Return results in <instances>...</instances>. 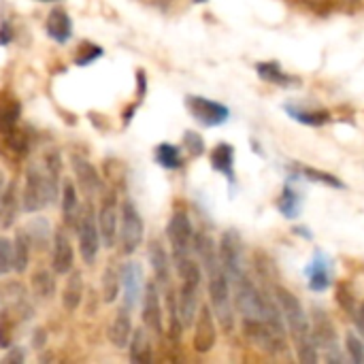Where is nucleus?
Instances as JSON below:
<instances>
[{
  "label": "nucleus",
  "instance_id": "nucleus-1",
  "mask_svg": "<svg viewBox=\"0 0 364 364\" xmlns=\"http://www.w3.org/2000/svg\"><path fill=\"white\" fill-rule=\"evenodd\" d=\"M60 173H62V160L58 151H49L45 156V164H28L23 190H21V211L23 213H36L49 205H53L60 196Z\"/></svg>",
  "mask_w": 364,
  "mask_h": 364
},
{
  "label": "nucleus",
  "instance_id": "nucleus-2",
  "mask_svg": "<svg viewBox=\"0 0 364 364\" xmlns=\"http://www.w3.org/2000/svg\"><path fill=\"white\" fill-rule=\"evenodd\" d=\"M275 301H277V305H279V309L284 314L286 328L294 337L299 360H303V363L307 364L318 363V346H316L314 335H311L309 316L305 314L301 301L288 288H284V286L275 288Z\"/></svg>",
  "mask_w": 364,
  "mask_h": 364
},
{
  "label": "nucleus",
  "instance_id": "nucleus-3",
  "mask_svg": "<svg viewBox=\"0 0 364 364\" xmlns=\"http://www.w3.org/2000/svg\"><path fill=\"white\" fill-rule=\"evenodd\" d=\"M207 290H209V307L220 322L224 333L235 331V303H232V288L228 275L222 267L207 271Z\"/></svg>",
  "mask_w": 364,
  "mask_h": 364
},
{
  "label": "nucleus",
  "instance_id": "nucleus-4",
  "mask_svg": "<svg viewBox=\"0 0 364 364\" xmlns=\"http://www.w3.org/2000/svg\"><path fill=\"white\" fill-rule=\"evenodd\" d=\"M145 239V222L136 209V205L126 198L119 205V232H117V245L124 256H132Z\"/></svg>",
  "mask_w": 364,
  "mask_h": 364
},
{
  "label": "nucleus",
  "instance_id": "nucleus-5",
  "mask_svg": "<svg viewBox=\"0 0 364 364\" xmlns=\"http://www.w3.org/2000/svg\"><path fill=\"white\" fill-rule=\"evenodd\" d=\"M77 241H79V254L85 264H94L100 252V232H98V222H96V209L94 200H87L85 207H81V215L77 222Z\"/></svg>",
  "mask_w": 364,
  "mask_h": 364
},
{
  "label": "nucleus",
  "instance_id": "nucleus-6",
  "mask_svg": "<svg viewBox=\"0 0 364 364\" xmlns=\"http://www.w3.org/2000/svg\"><path fill=\"white\" fill-rule=\"evenodd\" d=\"M220 252V262L224 273L228 275V282H235L247 273V262H245V247L243 239L237 230H226L220 239L218 245Z\"/></svg>",
  "mask_w": 364,
  "mask_h": 364
},
{
  "label": "nucleus",
  "instance_id": "nucleus-7",
  "mask_svg": "<svg viewBox=\"0 0 364 364\" xmlns=\"http://www.w3.org/2000/svg\"><path fill=\"white\" fill-rule=\"evenodd\" d=\"M96 222L100 232L102 247H115L117 245V232H119V203L115 192H107L100 198V205L96 209Z\"/></svg>",
  "mask_w": 364,
  "mask_h": 364
},
{
  "label": "nucleus",
  "instance_id": "nucleus-8",
  "mask_svg": "<svg viewBox=\"0 0 364 364\" xmlns=\"http://www.w3.org/2000/svg\"><path fill=\"white\" fill-rule=\"evenodd\" d=\"M141 318H143V326L154 337H160L164 333V303L156 279L145 284V292L141 299Z\"/></svg>",
  "mask_w": 364,
  "mask_h": 364
},
{
  "label": "nucleus",
  "instance_id": "nucleus-9",
  "mask_svg": "<svg viewBox=\"0 0 364 364\" xmlns=\"http://www.w3.org/2000/svg\"><path fill=\"white\" fill-rule=\"evenodd\" d=\"M166 239L171 245V256H183V254H194L192 243H194V226L192 220L186 211L177 209L168 224H166Z\"/></svg>",
  "mask_w": 364,
  "mask_h": 364
},
{
  "label": "nucleus",
  "instance_id": "nucleus-10",
  "mask_svg": "<svg viewBox=\"0 0 364 364\" xmlns=\"http://www.w3.org/2000/svg\"><path fill=\"white\" fill-rule=\"evenodd\" d=\"M186 109L188 113L203 126L207 128H213V126H222L228 122L230 117V111L226 105L218 102V100H211V98H203V96H186Z\"/></svg>",
  "mask_w": 364,
  "mask_h": 364
},
{
  "label": "nucleus",
  "instance_id": "nucleus-11",
  "mask_svg": "<svg viewBox=\"0 0 364 364\" xmlns=\"http://www.w3.org/2000/svg\"><path fill=\"white\" fill-rule=\"evenodd\" d=\"M145 271L141 262L126 260L122 264V305H126L130 311L141 305L143 292H145Z\"/></svg>",
  "mask_w": 364,
  "mask_h": 364
},
{
  "label": "nucleus",
  "instance_id": "nucleus-12",
  "mask_svg": "<svg viewBox=\"0 0 364 364\" xmlns=\"http://www.w3.org/2000/svg\"><path fill=\"white\" fill-rule=\"evenodd\" d=\"M75 269V247L68 230L55 228L51 239V271L55 275H68Z\"/></svg>",
  "mask_w": 364,
  "mask_h": 364
},
{
  "label": "nucleus",
  "instance_id": "nucleus-13",
  "mask_svg": "<svg viewBox=\"0 0 364 364\" xmlns=\"http://www.w3.org/2000/svg\"><path fill=\"white\" fill-rule=\"evenodd\" d=\"M194 350L198 354H209L218 341V326H215V316L209 305H200L196 320H194Z\"/></svg>",
  "mask_w": 364,
  "mask_h": 364
},
{
  "label": "nucleus",
  "instance_id": "nucleus-14",
  "mask_svg": "<svg viewBox=\"0 0 364 364\" xmlns=\"http://www.w3.org/2000/svg\"><path fill=\"white\" fill-rule=\"evenodd\" d=\"M73 171L77 177V188L81 190L83 196H87V200H94V196L102 194V179H100V175L92 162L75 156L73 158Z\"/></svg>",
  "mask_w": 364,
  "mask_h": 364
},
{
  "label": "nucleus",
  "instance_id": "nucleus-15",
  "mask_svg": "<svg viewBox=\"0 0 364 364\" xmlns=\"http://www.w3.org/2000/svg\"><path fill=\"white\" fill-rule=\"evenodd\" d=\"M60 205H62V224L70 232L77 228L79 215H81V203H79V188L75 181L64 179L60 188Z\"/></svg>",
  "mask_w": 364,
  "mask_h": 364
},
{
  "label": "nucleus",
  "instance_id": "nucleus-16",
  "mask_svg": "<svg viewBox=\"0 0 364 364\" xmlns=\"http://www.w3.org/2000/svg\"><path fill=\"white\" fill-rule=\"evenodd\" d=\"M147 258H149V264L154 269V277L162 288L171 286V269H173V258L171 254L166 252V247L162 245L160 239H154L149 241V247H147Z\"/></svg>",
  "mask_w": 364,
  "mask_h": 364
},
{
  "label": "nucleus",
  "instance_id": "nucleus-17",
  "mask_svg": "<svg viewBox=\"0 0 364 364\" xmlns=\"http://www.w3.org/2000/svg\"><path fill=\"white\" fill-rule=\"evenodd\" d=\"M19 213H21V192L17 188V181H9L0 198V228L2 230L13 228Z\"/></svg>",
  "mask_w": 364,
  "mask_h": 364
},
{
  "label": "nucleus",
  "instance_id": "nucleus-18",
  "mask_svg": "<svg viewBox=\"0 0 364 364\" xmlns=\"http://www.w3.org/2000/svg\"><path fill=\"white\" fill-rule=\"evenodd\" d=\"M311 335H314L316 346L322 348V350H326L328 354L339 350V346H337V333H335V326H333L331 318L326 316V311H322V309H316L314 311Z\"/></svg>",
  "mask_w": 364,
  "mask_h": 364
},
{
  "label": "nucleus",
  "instance_id": "nucleus-19",
  "mask_svg": "<svg viewBox=\"0 0 364 364\" xmlns=\"http://www.w3.org/2000/svg\"><path fill=\"white\" fill-rule=\"evenodd\" d=\"M198 292H200V286L181 282V288H179V292H177V307H179V316H181V322H183L186 328L194 324L196 314H198V309H200Z\"/></svg>",
  "mask_w": 364,
  "mask_h": 364
},
{
  "label": "nucleus",
  "instance_id": "nucleus-20",
  "mask_svg": "<svg viewBox=\"0 0 364 364\" xmlns=\"http://www.w3.org/2000/svg\"><path fill=\"white\" fill-rule=\"evenodd\" d=\"M132 316H130V309L126 305H122L109 326V341L113 348L117 350H126L128 343H130V337H132Z\"/></svg>",
  "mask_w": 364,
  "mask_h": 364
},
{
  "label": "nucleus",
  "instance_id": "nucleus-21",
  "mask_svg": "<svg viewBox=\"0 0 364 364\" xmlns=\"http://www.w3.org/2000/svg\"><path fill=\"white\" fill-rule=\"evenodd\" d=\"M162 292H164V320H166V328H168V337L173 339V341H179L181 339V335H183V322H181V316H179V307H177V292H175V288H173V284L171 286H166V288H162Z\"/></svg>",
  "mask_w": 364,
  "mask_h": 364
},
{
  "label": "nucleus",
  "instance_id": "nucleus-22",
  "mask_svg": "<svg viewBox=\"0 0 364 364\" xmlns=\"http://www.w3.org/2000/svg\"><path fill=\"white\" fill-rule=\"evenodd\" d=\"M307 277H309V290L311 292H324L331 288L333 279H331V260L322 254L316 252L309 269H307Z\"/></svg>",
  "mask_w": 364,
  "mask_h": 364
},
{
  "label": "nucleus",
  "instance_id": "nucleus-23",
  "mask_svg": "<svg viewBox=\"0 0 364 364\" xmlns=\"http://www.w3.org/2000/svg\"><path fill=\"white\" fill-rule=\"evenodd\" d=\"M45 30L47 34L55 41V43H66L73 34V19L70 15L60 9V6H53L47 15V21H45Z\"/></svg>",
  "mask_w": 364,
  "mask_h": 364
},
{
  "label": "nucleus",
  "instance_id": "nucleus-24",
  "mask_svg": "<svg viewBox=\"0 0 364 364\" xmlns=\"http://www.w3.org/2000/svg\"><path fill=\"white\" fill-rule=\"evenodd\" d=\"M130 350V360L136 364H147L151 363L154 358V348H151V333L145 328V326H139L132 331V337H130V343L128 348Z\"/></svg>",
  "mask_w": 364,
  "mask_h": 364
},
{
  "label": "nucleus",
  "instance_id": "nucleus-25",
  "mask_svg": "<svg viewBox=\"0 0 364 364\" xmlns=\"http://www.w3.org/2000/svg\"><path fill=\"white\" fill-rule=\"evenodd\" d=\"M11 241H13V273L23 275L30 267V254H32V245L26 228L23 226L15 228V237Z\"/></svg>",
  "mask_w": 364,
  "mask_h": 364
},
{
  "label": "nucleus",
  "instance_id": "nucleus-26",
  "mask_svg": "<svg viewBox=\"0 0 364 364\" xmlns=\"http://www.w3.org/2000/svg\"><path fill=\"white\" fill-rule=\"evenodd\" d=\"M23 228H26V232H28V239H30V245H32L34 252H45L47 247H51L53 230H51L49 220H45V218H34V220H30Z\"/></svg>",
  "mask_w": 364,
  "mask_h": 364
},
{
  "label": "nucleus",
  "instance_id": "nucleus-27",
  "mask_svg": "<svg viewBox=\"0 0 364 364\" xmlns=\"http://www.w3.org/2000/svg\"><path fill=\"white\" fill-rule=\"evenodd\" d=\"M100 288H102V299L105 303H115L119 299L122 292V264H117L115 260H111L100 277Z\"/></svg>",
  "mask_w": 364,
  "mask_h": 364
},
{
  "label": "nucleus",
  "instance_id": "nucleus-28",
  "mask_svg": "<svg viewBox=\"0 0 364 364\" xmlns=\"http://www.w3.org/2000/svg\"><path fill=\"white\" fill-rule=\"evenodd\" d=\"M81 301H83V275H81V271L73 269L66 275V284L62 290V305L66 311H77Z\"/></svg>",
  "mask_w": 364,
  "mask_h": 364
},
{
  "label": "nucleus",
  "instance_id": "nucleus-29",
  "mask_svg": "<svg viewBox=\"0 0 364 364\" xmlns=\"http://www.w3.org/2000/svg\"><path fill=\"white\" fill-rule=\"evenodd\" d=\"M211 166L213 171L222 173L232 183L235 181V147L228 143H220L211 151Z\"/></svg>",
  "mask_w": 364,
  "mask_h": 364
},
{
  "label": "nucleus",
  "instance_id": "nucleus-30",
  "mask_svg": "<svg viewBox=\"0 0 364 364\" xmlns=\"http://www.w3.org/2000/svg\"><path fill=\"white\" fill-rule=\"evenodd\" d=\"M286 113L294 122H299L303 126H311V128H318V126H324L331 122V113L324 109H301L294 105H286Z\"/></svg>",
  "mask_w": 364,
  "mask_h": 364
},
{
  "label": "nucleus",
  "instance_id": "nucleus-31",
  "mask_svg": "<svg viewBox=\"0 0 364 364\" xmlns=\"http://www.w3.org/2000/svg\"><path fill=\"white\" fill-rule=\"evenodd\" d=\"M256 70L260 75V79L269 81V83H275V85H282V87H288V85H296L299 79L284 73V68L277 64V62H258L256 64Z\"/></svg>",
  "mask_w": 364,
  "mask_h": 364
},
{
  "label": "nucleus",
  "instance_id": "nucleus-32",
  "mask_svg": "<svg viewBox=\"0 0 364 364\" xmlns=\"http://www.w3.org/2000/svg\"><path fill=\"white\" fill-rule=\"evenodd\" d=\"M32 294L41 301H49L55 296V290H58V284H55V273L47 271V269H41L32 275Z\"/></svg>",
  "mask_w": 364,
  "mask_h": 364
},
{
  "label": "nucleus",
  "instance_id": "nucleus-33",
  "mask_svg": "<svg viewBox=\"0 0 364 364\" xmlns=\"http://www.w3.org/2000/svg\"><path fill=\"white\" fill-rule=\"evenodd\" d=\"M156 156V162L168 171H175V168H181L183 166V156H181V149L177 145H171V143H160L154 151Z\"/></svg>",
  "mask_w": 364,
  "mask_h": 364
},
{
  "label": "nucleus",
  "instance_id": "nucleus-34",
  "mask_svg": "<svg viewBox=\"0 0 364 364\" xmlns=\"http://www.w3.org/2000/svg\"><path fill=\"white\" fill-rule=\"evenodd\" d=\"M279 211L288 218V220H294L301 215V207H303V198L301 194L292 188V186H286L282 196H279V203H277Z\"/></svg>",
  "mask_w": 364,
  "mask_h": 364
},
{
  "label": "nucleus",
  "instance_id": "nucleus-35",
  "mask_svg": "<svg viewBox=\"0 0 364 364\" xmlns=\"http://www.w3.org/2000/svg\"><path fill=\"white\" fill-rule=\"evenodd\" d=\"M296 171L303 173L309 181H318V183H324V186L337 188V190L346 188V183L341 179H337L335 175H331V173H324V171H318V168H311V166H301V164H296Z\"/></svg>",
  "mask_w": 364,
  "mask_h": 364
},
{
  "label": "nucleus",
  "instance_id": "nucleus-36",
  "mask_svg": "<svg viewBox=\"0 0 364 364\" xmlns=\"http://www.w3.org/2000/svg\"><path fill=\"white\" fill-rule=\"evenodd\" d=\"M15 339V316L6 309L0 311V350H9Z\"/></svg>",
  "mask_w": 364,
  "mask_h": 364
},
{
  "label": "nucleus",
  "instance_id": "nucleus-37",
  "mask_svg": "<svg viewBox=\"0 0 364 364\" xmlns=\"http://www.w3.org/2000/svg\"><path fill=\"white\" fill-rule=\"evenodd\" d=\"M13 273V241L0 237V277Z\"/></svg>",
  "mask_w": 364,
  "mask_h": 364
},
{
  "label": "nucleus",
  "instance_id": "nucleus-38",
  "mask_svg": "<svg viewBox=\"0 0 364 364\" xmlns=\"http://www.w3.org/2000/svg\"><path fill=\"white\" fill-rule=\"evenodd\" d=\"M183 147H186V151L192 158H200L205 154V141H203V136L196 130L183 132Z\"/></svg>",
  "mask_w": 364,
  "mask_h": 364
},
{
  "label": "nucleus",
  "instance_id": "nucleus-39",
  "mask_svg": "<svg viewBox=\"0 0 364 364\" xmlns=\"http://www.w3.org/2000/svg\"><path fill=\"white\" fill-rule=\"evenodd\" d=\"M346 348H348V354H350V358H352L354 363H364V343L354 335V333H348V337H346Z\"/></svg>",
  "mask_w": 364,
  "mask_h": 364
},
{
  "label": "nucleus",
  "instance_id": "nucleus-40",
  "mask_svg": "<svg viewBox=\"0 0 364 364\" xmlns=\"http://www.w3.org/2000/svg\"><path fill=\"white\" fill-rule=\"evenodd\" d=\"M102 55V49L98 47V45H92V43H85L83 47H81V51L77 53V58H75V62L79 64V66H85V64H92L94 60H98Z\"/></svg>",
  "mask_w": 364,
  "mask_h": 364
},
{
  "label": "nucleus",
  "instance_id": "nucleus-41",
  "mask_svg": "<svg viewBox=\"0 0 364 364\" xmlns=\"http://www.w3.org/2000/svg\"><path fill=\"white\" fill-rule=\"evenodd\" d=\"M337 301H339V305H341L350 316H356V311H358L356 299H354V294L350 292V288H348L346 284H341V286L337 288Z\"/></svg>",
  "mask_w": 364,
  "mask_h": 364
},
{
  "label": "nucleus",
  "instance_id": "nucleus-42",
  "mask_svg": "<svg viewBox=\"0 0 364 364\" xmlns=\"http://www.w3.org/2000/svg\"><path fill=\"white\" fill-rule=\"evenodd\" d=\"M6 364H23L26 363V352H23V348H19V346H11L9 350H6V356L2 358Z\"/></svg>",
  "mask_w": 364,
  "mask_h": 364
},
{
  "label": "nucleus",
  "instance_id": "nucleus-43",
  "mask_svg": "<svg viewBox=\"0 0 364 364\" xmlns=\"http://www.w3.org/2000/svg\"><path fill=\"white\" fill-rule=\"evenodd\" d=\"M13 41V28H11V23H0V45H6V43H11Z\"/></svg>",
  "mask_w": 364,
  "mask_h": 364
},
{
  "label": "nucleus",
  "instance_id": "nucleus-44",
  "mask_svg": "<svg viewBox=\"0 0 364 364\" xmlns=\"http://www.w3.org/2000/svg\"><path fill=\"white\" fill-rule=\"evenodd\" d=\"M45 339H47L45 331H43V328H36L34 335H32V346H34L36 350H41V348L45 346Z\"/></svg>",
  "mask_w": 364,
  "mask_h": 364
},
{
  "label": "nucleus",
  "instance_id": "nucleus-45",
  "mask_svg": "<svg viewBox=\"0 0 364 364\" xmlns=\"http://www.w3.org/2000/svg\"><path fill=\"white\" fill-rule=\"evenodd\" d=\"M6 175H4V171L0 168V198H2V194H4V190H6Z\"/></svg>",
  "mask_w": 364,
  "mask_h": 364
},
{
  "label": "nucleus",
  "instance_id": "nucleus-46",
  "mask_svg": "<svg viewBox=\"0 0 364 364\" xmlns=\"http://www.w3.org/2000/svg\"><path fill=\"white\" fill-rule=\"evenodd\" d=\"M38 2H55V0H38Z\"/></svg>",
  "mask_w": 364,
  "mask_h": 364
},
{
  "label": "nucleus",
  "instance_id": "nucleus-47",
  "mask_svg": "<svg viewBox=\"0 0 364 364\" xmlns=\"http://www.w3.org/2000/svg\"><path fill=\"white\" fill-rule=\"evenodd\" d=\"M196 2H207V0H196Z\"/></svg>",
  "mask_w": 364,
  "mask_h": 364
}]
</instances>
